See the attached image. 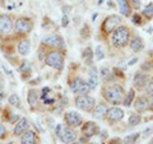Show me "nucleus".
Listing matches in <instances>:
<instances>
[{
    "instance_id": "obj_1",
    "label": "nucleus",
    "mask_w": 153,
    "mask_h": 144,
    "mask_svg": "<svg viewBox=\"0 0 153 144\" xmlns=\"http://www.w3.org/2000/svg\"><path fill=\"white\" fill-rule=\"evenodd\" d=\"M129 38H130V32H129L128 27L121 26V27L115 28L112 37H111V41L116 47H124V46L128 45Z\"/></svg>"
},
{
    "instance_id": "obj_2",
    "label": "nucleus",
    "mask_w": 153,
    "mask_h": 144,
    "mask_svg": "<svg viewBox=\"0 0 153 144\" xmlns=\"http://www.w3.org/2000/svg\"><path fill=\"white\" fill-rule=\"evenodd\" d=\"M105 98L107 99V102L110 103H120L124 99V89L120 87V85H111L108 87L106 91H105Z\"/></svg>"
},
{
    "instance_id": "obj_3",
    "label": "nucleus",
    "mask_w": 153,
    "mask_h": 144,
    "mask_svg": "<svg viewBox=\"0 0 153 144\" xmlns=\"http://www.w3.org/2000/svg\"><path fill=\"white\" fill-rule=\"evenodd\" d=\"M56 134H57V137L60 138V140L63 143H65V144L74 142L75 138H76V134H75V131L73 130V129H70V128L65 126V125H57Z\"/></svg>"
},
{
    "instance_id": "obj_4",
    "label": "nucleus",
    "mask_w": 153,
    "mask_h": 144,
    "mask_svg": "<svg viewBox=\"0 0 153 144\" xmlns=\"http://www.w3.org/2000/svg\"><path fill=\"white\" fill-rule=\"evenodd\" d=\"M94 98L93 97H91V96L88 94H80L78 96V97L75 98V105H76V107L80 108V110H83V111H92L93 107H94Z\"/></svg>"
},
{
    "instance_id": "obj_5",
    "label": "nucleus",
    "mask_w": 153,
    "mask_h": 144,
    "mask_svg": "<svg viewBox=\"0 0 153 144\" xmlns=\"http://www.w3.org/2000/svg\"><path fill=\"white\" fill-rule=\"evenodd\" d=\"M45 61L49 66H51V68H54V69H57V70H61L64 66V59L60 52H57V51L50 52V54L46 56Z\"/></svg>"
},
{
    "instance_id": "obj_6",
    "label": "nucleus",
    "mask_w": 153,
    "mask_h": 144,
    "mask_svg": "<svg viewBox=\"0 0 153 144\" xmlns=\"http://www.w3.org/2000/svg\"><path fill=\"white\" fill-rule=\"evenodd\" d=\"M71 89H73V92L75 93H79V94H88L89 91H91V87L88 85L87 82H84L83 79L80 78H76L71 82Z\"/></svg>"
},
{
    "instance_id": "obj_7",
    "label": "nucleus",
    "mask_w": 153,
    "mask_h": 144,
    "mask_svg": "<svg viewBox=\"0 0 153 144\" xmlns=\"http://www.w3.org/2000/svg\"><path fill=\"white\" fill-rule=\"evenodd\" d=\"M121 22V18L117 17V16H110L105 19L103 24H102V30L105 33H110L115 31V28L117 27V24Z\"/></svg>"
},
{
    "instance_id": "obj_8",
    "label": "nucleus",
    "mask_w": 153,
    "mask_h": 144,
    "mask_svg": "<svg viewBox=\"0 0 153 144\" xmlns=\"http://www.w3.org/2000/svg\"><path fill=\"white\" fill-rule=\"evenodd\" d=\"M42 44L45 46H49V47H55V49H61L64 46V41L63 38L57 35H50V36H46L44 40H42Z\"/></svg>"
},
{
    "instance_id": "obj_9",
    "label": "nucleus",
    "mask_w": 153,
    "mask_h": 144,
    "mask_svg": "<svg viewBox=\"0 0 153 144\" xmlns=\"http://www.w3.org/2000/svg\"><path fill=\"white\" fill-rule=\"evenodd\" d=\"M65 121L68 124L69 126H73V128H76V126H80L83 122V119L82 116L75 112V111H68L65 114Z\"/></svg>"
},
{
    "instance_id": "obj_10",
    "label": "nucleus",
    "mask_w": 153,
    "mask_h": 144,
    "mask_svg": "<svg viewBox=\"0 0 153 144\" xmlns=\"http://www.w3.org/2000/svg\"><path fill=\"white\" fill-rule=\"evenodd\" d=\"M13 31V22L9 16L1 14L0 16V33L1 35H9Z\"/></svg>"
},
{
    "instance_id": "obj_11",
    "label": "nucleus",
    "mask_w": 153,
    "mask_h": 144,
    "mask_svg": "<svg viewBox=\"0 0 153 144\" xmlns=\"http://www.w3.org/2000/svg\"><path fill=\"white\" fill-rule=\"evenodd\" d=\"M32 22L30 19H26V18H19L18 21L16 22V31L19 33H28L32 31Z\"/></svg>"
},
{
    "instance_id": "obj_12",
    "label": "nucleus",
    "mask_w": 153,
    "mask_h": 144,
    "mask_svg": "<svg viewBox=\"0 0 153 144\" xmlns=\"http://www.w3.org/2000/svg\"><path fill=\"white\" fill-rule=\"evenodd\" d=\"M106 117L110 120V121H120L124 117V111L119 107H111L107 110Z\"/></svg>"
},
{
    "instance_id": "obj_13",
    "label": "nucleus",
    "mask_w": 153,
    "mask_h": 144,
    "mask_svg": "<svg viewBox=\"0 0 153 144\" xmlns=\"http://www.w3.org/2000/svg\"><path fill=\"white\" fill-rule=\"evenodd\" d=\"M82 131H83V134H84V135L87 137V138H91V137H93L94 134L98 133V126L96 125L94 122L88 121V122H85L84 125H83Z\"/></svg>"
},
{
    "instance_id": "obj_14",
    "label": "nucleus",
    "mask_w": 153,
    "mask_h": 144,
    "mask_svg": "<svg viewBox=\"0 0 153 144\" xmlns=\"http://www.w3.org/2000/svg\"><path fill=\"white\" fill-rule=\"evenodd\" d=\"M88 85L91 87V89H94V88H97V85H98V73H97V68H93L91 69L89 71V75H88Z\"/></svg>"
},
{
    "instance_id": "obj_15",
    "label": "nucleus",
    "mask_w": 153,
    "mask_h": 144,
    "mask_svg": "<svg viewBox=\"0 0 153 144\" xmlns=\"http://www.w3.org/2000/svg\"><path fill=\"white\" fill-rule=\"evenodd\" d=\"M28 126H30V124H28V120L27 119H21L17 122L16 128H14V134H16V135H21V134L26 133Z\"/></svg>"
},
{
    "instance_id": "obj_16",
    "label": "nucleus",
    "mask_w": 153,
    "mask_h": 144,
    "mask_svg": "<svg viewBox=\"0 0 153 144\" xmlns=\"http://www.w3.org/2000/svg\"><path fill=\"white\" fill-rule=\"evenodd\" d=\"M107 106L105 103H100L97 105V107L94 108V111H93V117L94 119H103L105 116H106V114H107Z\"/></svg>"
},
{
    "instance_id": "obj_17",
    "label": "nucleus",
    "mask_w": 153,
    "mask_h": 144,
    "mask_svg": "<svg viewBox=\"0 0 153 144\" xmlns=\"http://www.w3.org/2000/svg\"><path fill=\"white\" fill-rule=\"evenodd\" d=\"M130 47L134 52H139L144 49V44H143V40L140 37H134L133 41H130Z\"/></svg>"
},
{
    "instance_id": "obj_18",
    "label": "nucleus",
    "mask_w": 153,
    "mask_h": 144,
    "mask_svg": "<svg viewBox=\"0 0 153 144\" xmlns=\"http://www.w3.org/2000/svg\"><path fill=\"white\" fill-rule=\"evenodd\" d=\"M31 51V42L28 40H23L19 42L18 45V52L21 55H28V52Z\"/></svg>"
},
{
    "instance_id": "obj_19",
    "label": "nucleus",
    "mask_w": 153,
    "mask_h": 144,
    "mask_svg": "<svg viewBox=\"0 0 153 144\" xmlns=\"http://www.w3.org/2000/svg\"><path fill=\"white\" fill-rule=\"evenodd\" d=\"M36 137L33 131H26L21 138V144H35Z\"/></svg>"
},
{
    "instance_id": "obj_20",
    "label": "nucleus",
    "mask_w": 153,
    "mask_h": 144,
    "mask_svg": "<svg viewBox=\"0 0 153 144\" xmlns=\"http://www.w3.org/2000/svg\"><path fill=\"white\" fill-rule=\"evenodd\" d=\"M116 1H117V4H119V8H120V13L123 14V16H125V17L130 16L131 10H130V5L128 4V0H116Z\"/></svg>"
},
{
    "instance_id": "obj_21",
    "label": "nucleus",
    "mask_w": 153,
    "mask_h": 144,
    "mask_svg": "<svg viewBox=\"0 0 153 144\" xmlns=\"http://www.w3.org/2000/svg\"><path fill=\"white\" fill-rule=\"evenodd\" d=\"M134 84L138 87H144L146 84H148V76L143 73H138L134 76Z\"/></svg>"
},
{
    "instance_id": "obj_22",
    "label": "nucleus",
    "mask_w": 153,
    "mask_h": 144,
    "mask_svg": "<svg viewBox=\"0 0 153 144\" xmlns=\"http://www.w3.org/2000/svg\"><path fill=\"white\" fill-rule=\"evenodd\" d=\"M148 107V99L146 97H139L137 101H135V110L139 112H143L146 111Z\"/></svg>"
},
{
    "instance_id": "obj_23",
    "label": "nucleus",
    "mask_w": 153,
    "mask_h": 144,
    "mask_svg": "<svg viewBox=\"0 0 153 144\" xmlns=\"http://www.w3.org/2000/svg\"><path fill=\"white\" fill-rule=\"evenodd\" d=\"M140 121H142V117L138 114H133L129 117V125L130 126H137L138 124H140Z\"/></svg>"
},
{
    "instance_id": "obj_24",
    "label": "nucleus",
    "mask_w": 153,
    "mask_h": 144,
    "mask_svg": "<svg viewBox=\"0 0 153 144\" xmlns=\"http://www.w3.org/2000/svg\"><path fill=\"white\" fill-rule=\"evenodd\" d=\"M138 138H139V133L130 134V135L125 137V139H124V144H135Z\"/></svg>"
},
{
    "instance_id": "obj_25",
    "label": "nucleus",
    "mask_w": 153,
    "mask_h": 144,
    "mask_svg": "<svg viewBox=\"0 0 153 144\" xmlns=\"http://www.w3.org/2000/svg\"><path fill=\"white\" fill-rule=\"evenodd\" d=\"M28 102H30V105L32 107L36 106V103H37V93H36V91L31 89L30 92H28Z\"/></svg>"
},
{
    "instance_id": "obj_26",
    "label": "nucleus",
    "mask_w": 153,
    "mask_h": 144,
    "mask_svg": "<svg viewBox=\"0 0 153 144\" xmlns=\"http://www.w3.org/2000/svg\"><path fill=\"white\" fill-rule=\"evenodd\" d=\"M92 57H93V54H92V50L89 49V47H87V49L84 50L83 52V59L87 64H92Z\"/></svg>"
},
{
    "instance_id": "obj_27",
    "label": "nucleus",
    "mask_w": 153,
    "mask_h": 144,
    "mask_svg": "<svg viewBox=\"0 0 153 144\" xmlns=\"http://www.w3.org/2000/svg\"><path fill=\"white\" fill-rule=\"evenodd\" d=\"M134 97H135V92H134V89H130L129 91V94H128V97L124 99V106H126V107H129L131 105V102H133V99H134Z\"/></svg>"
},
{
    "instance_id": "obj_28",
    "label": "nucleus",
    "mask_w": 153,
    "mask_h": 144,
    "mask_svg": "<svg viewBox=\"0 0 153 144\" xmlns=\"http://www.w3.org/2000/svg\"><path fill=\"white\" fill-rule=\"evenodd\" d=\"M9 103L12 105V106H16V107H21V99L17 94H12L10 97H9Z\"/></svg>"
},
{
    "instance_id": "obj_29",
    "label": "nucleus",
    "mask_w": 153,
    "mask_h": 144,
    "mask_svg": "<svg viewBox=\"0 0 153 144\" xmlns=\"http://www.w3.org/2000/svg\"><path fill=\"white\" fill-rule=\"evenodd\" d=\"M143 14L148 18V19H151V18H153V4L152 3H149L148 5L146 7V9L143 10Z\"/></svg>"
},
{
    "instance_id": "obj_30",
    "label": "nucleus",
    "mask_w": 153,
    "mask_h": 144,
    "mask_svg": "<svg viewBox=\"0 0 153 144\" xmlns=\"http://www.w3.org/2000/svg\"><path fill=\"white\" fill-rule=\"evenodd\" d=\"M96 57H97V60H102L105 57V52H103V47L101 45H98L96 47Z\"/></svg>"
},
{
    "instance_id": "obj_31",
    "label": "nucleus",
    "mask_w": 153,
    "mask_h": 144,
    "mask_svg": "<svg viewBox=\"0 0 153 144\" xmlns=\"http://www.w3.org/2000/svg\"><path fill=\"white\" fill-rule=\"evenodd\" d=\"M147 93L149 97H153V79H151L149 83L147 84Z\"/></svg>"
},
{
    "instance_id": "obj_32",
    "label": "nucleus",
    "mask_w": 153,
    "mask_h": 144,
    "mask_svg": "<svg viewBox=\"0 0 153 144\" xmlns=\"http://www.w3.org/2000/svg\"><path fill=\"white\" fill-rule=\"evenodd\" d=\"M152 131H153V126H149V128H148V129H146V130H144V131H143V133H144V134H143V137H144V138H147V137H149V135H151V134H152Z\"/></svg>"
},
{
    "instance_id": "obj_33",
    "label": "nucleus",
    "mask_w": 153,
    "mask_h": 144,
    "mask_svg": "<svg viewBox=\"0 0 153 144\" xmlns=\"http://www.w3.org/2000/svg\"><path fill=\"white\" fill-rule=\"evenodd\" d=\"M101 70H102V78H106V76H108V75H110V70L106 68V66H103V68H102Z\"/></svg>"
},
{
    "instance_id": "obj_34",
    "label": "nucleus",
    "mask_w": 153,
    "mask_h": 144,
    "mask_svg": "<svg viewBox=\"0 0 153 144\" xmlns=\"http://www.w3.org/2000/svg\"><path fill=\"white\" fill-rule=\"evenodd\" d=\"M133 23H134V24H140V17L139 16H138V14H135V16H134L133 17Z\"/></svg>"
},
{
    "instance_id": "obj_35",
    "label": "nucleus",
    "mask_w": 153,
    "mask_h": 144,
    "mask_svg": "<svg viewBox=\"0 0 153 144\" xmlns=\"http://www.w3.org/2000/svg\"><path fill=\"white\" fill-rule=\"evenodd\" d=\"M68 24H69V18L66 17V16H64V17H63V22H61V26H63V27H66Z\"/></svg>"
},
{
    "instance_id": "obj_36",
    "label": "nucleus",
    "mask_w": 153,
    "mask_h": 144,
    "mask_svg": "<svg viewBox=\"0 0 153 144\" xmlns=\"http://www.w3.org/2000/svg\"><path fill=\"white\" fill-rule=\"evenodd\" d=\"M133 1V4H134V8L135 9H139V7H140V0H131Z\"/></svg>"
},
{
    "instance_id": "obj_37",
    "label": "nucleus",
    "mask_w": 153,
    "mask_h": 144,
    "mask_svg": "<svg viewBox=\"0 0 153 144\" xmlns=\"http://www.w3.org/2000/svg\"><path fill=\"white\" fill-rule=\"evenodd\" d=\"M108 144H123V143H121L120 139H112V140Z\"/></svg>"
},
{
    "instance_id": "obj_38",
    "label": "nucleus",
    "mask_w": 153,
    "mask_h": 144,
    "mask_svg": "<svg viewBox=\"0 0 153 144\" xmlns=\"http://www.w3.org/2000/svg\"><path fill=\"white\" fill-rule=\"evenodd\" d=\"M4 134H5V128L0 125V138H3V137H4Z\"/></svg>"
},
{
    "instance_id": "obj_39",
    "label": "nucleus",
    "mask_w": 153,
    "mask_h": 144,
    "mask_svg": "<svg viewBox=\"0 0 153 144\" xmlns=\"http://www.w3.org/2000/svg\"><path fill=\"white\" fill-rule=\"evenodd\" d=\"M3 98H4V94H3V91L0 89V105H1V102H3Z\"/></svg>"
},
{
    "instance_id": "obj_40",
    "label": "nucleus",
    "mask_w": 153,
    "mask_h": 144,
    "mask_svg": "<svg viewBox=\"0 0 153 144\" xmlns=\"http://www.w3.org/2000/svg\"><path fill=\"white\" fill-rule=\"evenodd\" d=\"M149 108H151L152 111H153V101H152V102H151V105H149Z\"/></svg>"
},
{
    "instance_id": "obj_41",
    "label": "nucleus",
    "mask_w": 153,
    "mask_h": 144,
    "mask_svg": "<svg viewBox=\"0 0 153 144\" xmlns=\"http://www.w3.org/2000/svg\"><path fill=\"white\" fill-rule=\"evenodd\" d=\"M71 144H80V143H71Z\"/></svg>"
}]
</instances>
